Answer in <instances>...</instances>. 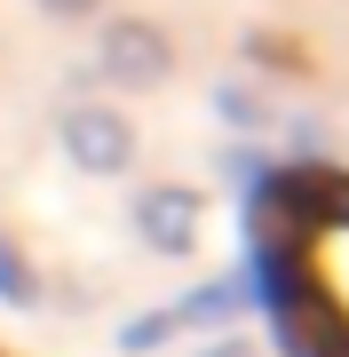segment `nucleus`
<instances>
[{
	"label": "nucleus",
	"mask_w": 349,
	"mask_h": 357,
	"mask_svg": "<svg viewBox=\"0 0 349 357\" xmlns=\"http://www.w3.org/2000/svg\"><path fill=\"white\" fill-rule=\"evenodd\" d=\"M318 270H325V310H334V333L349 342V238H325Z\"/></svg>",
	"instance_id": "obj_1"
}]
</instances>
